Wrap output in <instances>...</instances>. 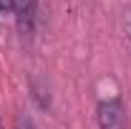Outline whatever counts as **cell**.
Instances as JSON below:
<instances>
[{
	"label": "cell",
	"instance_id": "7",
	"mask_svg": "<svg viewBox=\"0 0 131 129\" xmlns=\"http://www.w3.org/2000/svg\"><path fill=\"white\" fill-rule=\"evenodd\" d=\"M0 129H3V124H0Z\"/></svg>",
	"mask_w": 131,
	"mask_h": 129
},
{
	"label": "cell",
	"instance_id": "5",
	"mask_svg": "<svg viewBox=\"0 0 131 129\" xmlns=\"http://www.w3.org/2000/svg\"><path fill=\"white\" fill-rule=\"evenodd\" d=\"M13 10V0H0V13H8Z\"/></svg>",
	"mask_w": 131,
	"mask_h": 129
},
{
	"label": "cell",
	"instance_id": "3",
	"mask_svg": "<svg viewBox=\"0 0 131 129\" xmlns=\"http://www.w3.org/2000/svg\"><path fill=\"white\" fill-rule=\"evenodd\" d=\"M33 99L38 101V106H40V109H48V106H50V96H48V89H43V86H40L38 81L33 84Z\"/></svg>",
	"mask_w": 131,
	"mask_h": 129
},
{
	"label": "cell",
	"instance_id": "4",
	"mask_svg": "<svg viewBox=\"0 0 131 129\" xmlns=\"http://www.w3.org/2000/svg\"><path fill=\"white\" fill-rule=\"evenodd\" d=\"M15 129H35V124L30 122V116H25V114H20L15 119Z\"/></svg>",
	"mask_w": 131,
	"mask_h": 129
},
{
	"label": "cell",
	"instance_id": "1",
	"mask_svg": "<svg viewBox=\"0 0 131 129\" xmlns=\"http://www.w3.org/2000/svg\"><path fill=\"white\" fill-rule=\"evenodd\" d=\"M98 129H126V106L118 96L103 99L96 109Z\"/></svg>",
	"mask_w": 131,
	"mask_h": 129
},
{
	"label": "cell",
	"instance_id": "6",
	"mask_svg": "<svg viewBox=\"0 0 131 129\" xmlns=\"http://www.w3.org/2000/svg\"><path fill=\"white\" fill-rule=\"evenodd\" d=\"M129 31H131V23H129ZM129 35H131V33H129Z\"/></svg>",
	"mask_w": 131,
	"mask_h": 129
},
{
	"label": "cell",
	"instance_id": "2",
	"mask_svg": "<svg viewBox=\"0 0 131 129\" xmlns=\"http://www.w3.org/2000/svg\"><path fill=\"white\" fill-rule=\"evenodd\" d=\"M13 15H15L18 31L23 35H33L35 18H38V0H13Z\"/></svg>",
	"mask_w": 131,
	"mask_h": 129
}]
</instances>
